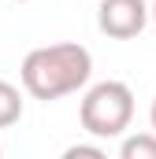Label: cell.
<instances>
[{"label": "cell", "mask_w": 156, "mask_h": 159, "mask_svg": "<svg viewBox=\"0 0 156 159\" xmlns=\"http://www.w3.org/2000/svg\"><path fill=\"white\" fill-rule=\"evenodd\" d=\"M93 74V56L85 44L78 41H60V44H41L34 52H26L22 59V89L34 100H60L78 93Z\"/></svg>", "instance_id": "obj_1"}, {"label": "cell", "mask_w": 156, "mask_h": 159, "mask_svg": "<svg viewBox=\"0 0 156 159\" xmlns=\"http://www.w3.org/2000/svg\"><path fill=\"white\" fill-rule=\"evenodd\" d=\"M78 119H82V129L89 137H100V141L123 137V129H130V119H134V93H130V85L126 81H112V78L89 85V93L82 96Z\"/></svg>", "instance_id": "obj_2"}, {"label": "cell", "mask_w": 156, "mask_h": 159, "mask_svg": "<svg viewBox=\"0 0 156 159\" xmlns=\"http://www.w3.org/2000/svg\"><path fill=\"white\" fill-rule=\"evenodd\" d=\"M153 11L145 0H100L97 7V26L112 41H130L149 26Z\"/></svg>", "instance_id": "obj_3"}, {"label": "cell", "mask_w": 156, "mask_h": 159, "mask_svg": "<svg viewBox=\"0 0 156 159\" xmlns=\"http://www.w3.org/2000/svg\"><path fill=\"white\" fill-rule=\"evenodd\" d=\"M19 119H22V93H19L11 81L0 78V129L15 126Z\"/></svg>", "instance_id": "obj_4"}, {"label": "cell", "mask_w": 156, "mask_h": 159, "mask_svg": "<svg viewBox=\"0 0 156 159\" xmlns=\"http://www.w3.org/2000/svg\"><path fill=\"white\" fill-rule=\"evenodd\" d=\"M119 159H156V133H130V137H123Z\"/></svg>", "instance_id": "obj_5"}, {"label": "cell", "mask_w": 156, "mask_h": 159, "mask_svg": "<svg viewBox=\"0 0 156 159\" xmlns=\"http://www.w3.org/2000/svg\"><path fill=\"white\" fill-rule=\"evenodd\" d=\"M63 159H108V152L97 148V144H71L63 152Z\"/></svg>", "instance_id": "obj_6"}, {"label": "cell", "mask_w": 156, "mask_h": 159, "mask_svg": "<svg viewBox=\"0 0 156 159\" xmlns=\"http://www.w3.org/2000/svg\"><path fill=\"white\" fill-rule=\"evenodd\" d=\"M149 122H153V129H156V100H153V111H149Z\"/></svg>", "instance_id": "obj_7"}, {"label": "cell", "mask_w": 156, "mask_h": 159, "mask_svg": "<svg viewBox=\"0 0 156 159\" xmlns=\"http://www.w3.org/2000/svg\"><path fill=\"white\" fill-rule=\"evenodd\" d=\"M149 11H153V22H156V4H153V7H149Z\"/></svg>", "instance_id": "obj_8"}, {"label": "cell", "mask_w": 156, "mask_h": 159, "mask_svg": "<svg viewBox=\"0 0 156 159\" xmlns=\"http://www.w3.org/2000/svg\"><path fill=\"white\" fill-rule=\"evenodd\" d=\"M15 4H26V0H15Z\"/></svg>", "instance_id": "obj_9"}, {"label": "cell", "mask_w": 156, "mask_h": 159, "mask_svg": "<svg viewBox=\"0 0 156 159\" xmlns=\"http://www.w3.org/2000/svg\"><path fill=\"white\" fill-rule=\"evenodd\" d=\"M0 159H4V148H0Z\"/></svg>", "instance_id": "obj_10"}]
</instances>
